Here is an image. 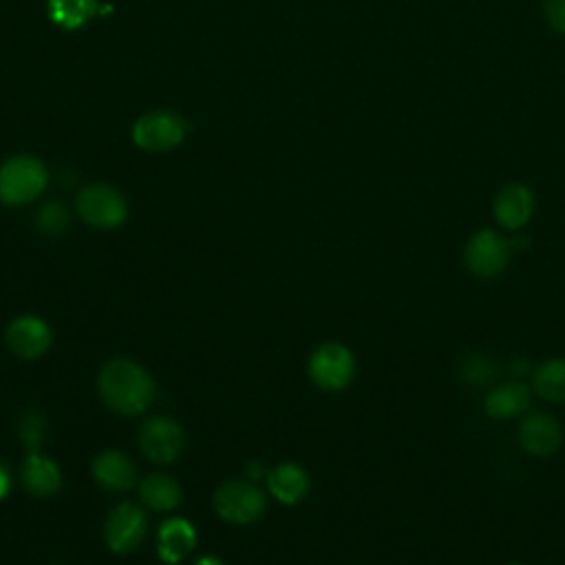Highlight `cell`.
<instances>
[{
    "label": "cell",
    "instance_id": "obj_1",
    "mask_svg": "<svg viewBox=\"0 0 565 565\" xmlns=\"http://www.w3.org/2000/svg\"><path fill=\"white\" fill-rule=\"evenodd\" d=\"M97 386L106 406L119 415H139L154 397L150 375L139 364L124 358L110 360L102 366Z\"/></svg>",
    "mask_w": 565,
    "mask_h": 565
},
{
    "label": "cell",
    "instance_id": "obj_2",
    "mask_svg": "<svg viewBox=\"0 0 565 565\" xmlns=\"http://www.w3.org/2000/svg\"><path fill=\"white\" fill-rule=\"evenodd\" d=\"M46 185V170L35 157H13L0 168V201L22 205L33 201Z\"/></svg>",
    "mask_w": 565,
    "mask_h": 565
},
{
    "label": "cell",
    "instance_id": "obj_3",
    "mask_svg": "<svg viewBox=\"0 0 565 565\" xmlns=\"http://www.w3.org/2000/svg\"><path fill=\"white\" fill-rule=\"evenodd\" d=\"M512 256L510 241L503 238L494 230L475 232L463 249L466 269L477 278H494L499 276Z\"/></svg>",
    "mask_w": 565,
    "mask_h": 565
},
{
    "label": "cell",
    "instance_id": "obj_4",
    "mask_svg": "<svg viewBox=\"0 0 565 565\" xmlns=\"http://www.w3.org/2000/svg\"><path fill=\"white\" fill-rule=\"evenodd\" d=\"M355 375V358L342 342H324L309 358V377L324 391H342Z\"/></svg>",
    "mask_w": 565,
    "mask_h": 565
},
{
    "label": "cell",
    "instance_id": "obj_5",
    "mask_svg": "<svg viewBox=\"0 0 565 565\" xmlns=\"http://www.w3.org/2000/svg\"><path fill=\"white\" fill-rule=\"evenodd\" d=\"M77 212L88 225L99 230H110L124 223L126 201L115 188L104 183H93L79 192Z\"/></svg>",
    "mask_w": 565,
    "mask_h": 565
},
{
    "label": "cell",
    "instance_id": "obj_6",
    "mask_svg": "<svg viewBox=\"0 0 565 565\" xmlns=\"http://www.w3.org/2000/svg\"><path fill=\"white\" fill-rule=\"evenodd\" d=\"M214 508L230 523H252L265 512L263 492L247 481H227L214 494Z\"/></svg>",
    "mask_w": 565,
    "mask_h": 565
},
{
    "label": "cell",
    "instance_id": "obj_7",
    "mask_svg": "<svg viewBox=\"0 0 565 565\" xmlns=\"http://www.w3.org/2000/svg\"><path fill=\"white\" fill-rule=\"evenodd\" d=\"M185 137V121L170 110H152L137 119L132 139L148 152H163L179 146Z\"/></svg>",
    "mask_w": 565,
    "mask_h": 565
},
{
    "label": "cell",
    "instance_id": "obj_8",
    "mask_svg": "<svg viewBox=\"0 0 565 565\" xmlns=\"http://www.w3.org/2000/svg\"><path fill=\"white\" fill-rule=\"evenodd\" d=\"M516 437L527 455L552 457L563 444V426L554 415L545 411H532L521 417Z\"/></svg>",
    "mask_w": 565,
    "mask_h": 565
},
{
    "label": "cell",
    "instance_id": "obj_9",
    "mask_svg": "<svg viewBox=\"0 0 565 565\" xmlns=\"http://www.w3.org/2000/svg\"><path fill=\"white\" fill-rule=\"evenodd\" d=\"M139 448L154 463H170L183 450V430L170 417H150L139 428Z\"/></svg>",
    "mask_w": 565,
    "mask_h": 565
},
{
    "label": "cell",
    "instance_id": "obj_10",
    "mask_svg": "<svg viewBox=\"0 0 565 565\" xmlns=\"http://www.w3.org/2000/svg\"><path fill=\"white\" fill-rule=\"evenodd\" d=\"M146 534V514L139 505H117L104 523V541L110 552L128 554L135 550Z\"/></svg>",
    "mask_w": 565,
    "mask_h": 565
},
{
    "label": "cell",
    "instance_id": "obj_11",
    "mask_svg": "<svg viewBox=\"0 0 565 565\" xmlns=\"http://www.w3.org/2000/svg\"><path fill=\"white\" fill-rule=\"evenodd\" d=\"M532 386L525 384L523 380L514 377V380H505L494 384L486 397H483V411L490 419L497 422H508V419H516L523 417L530 411L532 404Z\"/></svg>",
    "mask_w": 565,
    "mask_h": 565
},
{
    "label": "cell",
    "instance_id": "obj_12",
    "mask_svg": "<svg viewBox=\"0 0 565 565\" xmlns=\"http://www.w3.org/2000/svg\"><path fill=\"white\" fill-rule=\"evenodd\" d=\"M7 344L22 360L40 358L51 344V331L44 320L35 316H20L7 327Z\"/></svg>",
    "mask_w": 565,
    "mask_h": 565
},
{
    "label": "cell",
    "instance_id": "obj_13",
    "mask_svg": "<svg viewBox=\"0 0 565 565\" xmlns=\"http://www.w3.org/2000/svg\"><path fill=\"white\" fill-rule=\"evenodd\" d=\"M534 212V196L530 192V188H525L523 183H508L503 185L492 203V214L497 218V223L505 230H521Z\"/></svg>",
    "mask_w": 565,
    "mask_h": 565
},
{
    "label": "cell",
    "instance_id": "obj_14",
    "mask_svg": "<svg viewBox=\"0 0 565 565\" xmlns=\"http://www.w3.org/2000/svg\"><path fill=\"white\" fill-rule=\"evenodd\" d=\"M95 481L113 492L130 490L135 483V466L119 450H104L93 461Z\"/></svg>",
    "mask_w": 565,
    "mask_h": 565
},
{
    "label": "cell",
    "instance_id": "obj_15",
    "mask_svg": "<svg viewBox=\"0 0 565 565\" xmlns=\"http://www.w3.org/2000/svg\"><path fill=\"white\" fill-rule=\"evenodd\" d=\"M196 543V532L185 519H168L157 532V552L163 563H179L185 558Z\"/></svg>",
    "mask_w": 565,
    "mask_h": 565
},
{
    "label": "cell",
    "instance_id": "obj_16",
    "mask_svg": "<svg viewBox=\"0 0 565 565\" xmlns=\"http://www.w3.org/2000/svg\"><path fill=\"white\" fill-rule=\"evenodd\" d=\"M267 481H269L271 494L280 503H285V505H294V503L302 501L307 497V492H309V475L298 463H280V466H276L269 472Z\"/></svg>",
    "mask_w": 565,
    "mask_h": 565
},
{
    "label": "cell",
    "instance_id": "obj_17",
    "mask_svg": "<svg viewBox=\"0 0 565 565\" xmlns=\"http://www.w3.org/2000/svg\"><path fill=\"white\" fill-rule=\"evenodd\" d=\"M532 391L552 404H565V358H547L532 371Z\"/></svg>",
    "mask_w": 565,
    "mask_h": 565
},
{
    "label": "cell",
    "instance_id": "obj_18",
    "mask_svg": "<svg viewBox=\"0 0 565 565\" xmlns=\"http://www.w3.org/2000/svg\"><path fill=\"white\" fill-rule=\"evenodd\" d=\"M22 483L31 494L49 497V494L57 492L62 477H60L57 466L49 457L31 452L26 457V461L22 463Z\"/></svg>",
    "mask_w": 565,
    "mask_h": 565
},
{
    "label": "cell",
    "instance_id": "obj_19",
    "mask_svg": "<svg viewBox=\"0 0 565 565\" xmlns=\"http://www.w3.org/2000/svg\"><path fill=\"white\" fill-rule=\"evenodd\" d=\"M139 497L150 510H172L181 501L179 483L168 475H150L139 486Z\"/></svg>",
    "mask_w": 565,
    "mask_h": 565
},
{
    "label": "cell",
    "instance_id": "obj_20",
    "mask_svg": "<svg viewBox=\"0 0 565 565\" xmlns=\"http://www.w3.org/2000/svg\"><path fill=\"white\" fill-rule=\"evenodd\" d=\"M49 9L57 24L75 29L97 13V0H51Z\"/></svg>",
    "mask_w": 565,
    "mask_h": 565
},
{
    "label": "cell",
    "instance_id": "obj_21",
    "mask_svg": "<svg viewBox=\"0 0 565 565\" xmlns=\"http://www.w3.org/2000/svg\"><path fill=\"white\" fill-rule=\"evenodd\" d=\"M35 225L42 234L46 236H57L68 227V212L62 203L51 201L46 205L40 207L38 216H35Z\"/></svg>",
    "mask_w": 565,
    "mask_h": 565
},
{
    "label": "cell",
    "instance_id": "obj_22",
    "mask_svg": "<svg viewBox=\"0 0 565 565\" xmlns=\"http://www.w3.org/2000/svg\"><path fill=\"white\" fill-rule=\"evenodd\" d=\"M459 373L470 384H486V382H490V377L494 373V364L481 353H470L461 360Z\"/></svg>",
    "mask_w": 565,
    "mask_h": 565
},
{
    "label": "cell",
    "instance_id": "obj_23",
    "mask_svg": "<svg viewBox=\"0 0 565 565\" xmlns=\"http://www.w3.org/2000/svg\"><path fill=\"white\" fill-rule=\"evenodd\" d=\"M20 439L35 452V448L40 446L42 441V433H44V422L38 413H24L22 419H20Z\"/></svg>",
    "mask_w": 565,
    "mask_h": 565
},
{
    "label": "cell",
    "instance_id": "obj_24",
    "mask_svg": "<svg viewBox=\"0 0 565 565\" xmlns=\"http://www.w3.org/2000/svg\"><path fill=\"white\" fill-rule=\"evenodd\" d=\"M545 15L556 31L565 33V0H545Z\"/></svg>",
    "mask_w": 565,
    "mask_h": 565
},
{
    "label": "cell",
    "instance_id": "obj_25",
    "mask_svg": "<svg viewBox=\"0 0 565 565\" xmlns=\"http://www.w3.org/2000/svg\"><path fill=\"white\" fill-rule=\"evenodd\" d=\"M9 492V472L7 468L0 463V499H4Z\"/></svg>",
    "mask_w": 565,
    "mask_h": 565
},
{
    "label": "cell",
    "instance_id": "obj_26",
    "mask_svg": "<svg viewBox=\"0 0 565 565\" xmlns=\"http://www.w3.org/2000/svg\"><path fill=\"white\" fill-rule=\"evenodd\" d=\"M196 565H225V563H221V561L214 558V556H201V558L196 561Z\"/></svg>",
    "mask_w": 565,
    "mask_h": 565
},
{
    "label": "cell",
    "instance_id": "obj_27",
    "mask_svg": "<svg viewBox=\"0 0 565 565\" xmlns=\"http://www.w3.org/2000/svg\"><path fill=\"white\" fill-rule=\"evenodd\" d=\"M508 565H523V563H508Z\"/></svg>",
    "mask_w": 565,
    "mask_h": 565
}]
</instances>
